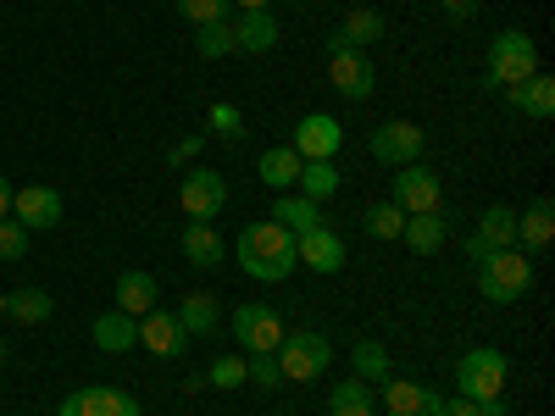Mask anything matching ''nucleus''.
I'll list each match as a JSON object with an SVG mask.
<instances>
[{"label":"nucleus","instance_id":"30","mask_svg":"<svg viewBox=\"0 0 555 416\" xmlns=\"http://www.w3.org/2000/svg\"><path fill=\"white\" fill-rule=\"evenodd\" d=\"M339 183H345V178H339V167H334V161H300L295 190H300L306 200H317V206H322L328 195H339Z\"/></svg>","mask_w":555,"mask_h":416},{"label":"nucleus","instance_id":"6","mask_svg":"<svg viewBox=\"0 0 555 416\" xmlns=\"http://www.w3.org/2000/svg\"><path fill=\"white\" fill-rule=\"evenodd\" d=\"M366 151H373V161H378V167H411V161H423L428 133L416 128V122H405V117H389V122H378V128H373Z\"/></svg>","mask_w":555,"mask_h":416},{"label":"nucleus","instance_id":"24","mask_svg":"<svg viewBox=\"0 0 555 416\" xmlns=\"http://www.w3.org/2000/svg\"><path fill=\"white\" fill-rule=\"evenodd\" d=\"M272 222L289 227V234L300 239V234H311V227H322V206L306 200V195H295V190H284V195L272 200Z\"/></svg>","mask_w":555,"mask_h":416},{"label":"nucleus","instance_id":"7","mask_svg":"<svg viewBox=\"0 0 555 416\" xmlns=\"http://www.w3.org/2000/svg\"><path fill=\"white\" fill-rule=\"evenodd\" d=\"M284 316H278L272 306H256V300H245L240 311H234V344L245 350V355H278V344H284Z\"/></svg>","mask_w":555,"mask_h":416},{"label":"nucleus","instance_id":"18","mask_svg":"<svg viewBox=\"0 0 555 416\" xmlns=\"http://www.w3.org/2000/svg\"><path fill=\"white\" fill-rule=\"evenodd\" d=\"M378 394H384L389 416H439V400H444L416 378H389V384H378Z\"/></svg>","mask_w":555,"mask_h":416},{"label":"nucleus","instance_id":"17","mask_svg":"<svg viewBox=\"0 0 555 416\" xmlns=\"http://www.w3.org/2000/svg\"><path fill=\"white\" fill-rule=\"evenodd\" d=\"M500 95H505V106H512L517 117H528V122H550L555 117V78L550 73H533V78H522L512 89H500Z\"/></svg>","mask_w":555,"mask_h":416},{"label":"nucleus","instance_id":"1","mask_svg":"<svg viewBox=\"0 0 555 416\" xmlns=\"http://www.w3.org/2000/svg\"><path fill=\"white\" fill-rule=\"evenodd\" d=\"M234 256H240V272L256 277V284H284V277L300 266L295 234H289V227H278L272 217L245 227V234L234 239Z\"/></svg>","mask_w":555,"mask_h":416},{"label":"nucleus","instance_id":"20","mask_svg":"<svg viewBox=\"0 0 555 416\" xmlns=\"http://www.w3.org/2000/svg\"><path fill=\"white\" fill-rule=\"evenodd\" d=\"M278 39H284V28H278L272 12H240V23H234V51L267 56V51H278Z\"/></svg>","mask_w":555,"mask_h":416},{"label":"nucleus","instance_id":"33","mask_svg":"<svg viewBox=\"0 0 555 416\" xmlns=\"http://www.w3.org/2000/svg\"><path fill=\"white\" fill-rule=\"evenodd\" d=\"M195 56L201 62H222V56H234V23H206V28H195Z\"/></svg>","mask_w":555,"mask_h":416},{"label":"nucleus","instance_id":"44","mask_svg":"<svg viewBox=\"0 0 555 416\" xmlns=\"http://www.w3.org/2000/svg\"><path fill=\"white\" fill-rule=\"evenodd\" d=\"M0 217H12V183H7V172H0Z\"/></svg>","mask_w":555,"mask_h":416},{"label":"nucleus","instance_id":"15","mask_svg":"<svg viewBox=\"0 0 555 416\" xmlns=\"http://www.w3.org/2000/svg\"><path fill=\"white\" fill-rule=\"evenodd\" d=\"M139 344L145 350H156L162 361H178L183 350H190V334H183V322H178V311H145L139 316Z\"/></svg>","mask_w":555,"mask_h":416},{"label":"nucleus","instance_id":"28","mask_svg":"<svg viewBox=\"0 0 555 416\" xmlns=\"http://www.w3.org/2000/svg\"><path fill=\"white\" fill-rule=\"evenodd\" d=\"M256 178L267 183V190H295V178H300V156L289 151V145H272V151H261L256 156Z\"/></svg>","mask_w":555,"mask_h":416},{"label":"nucleus","instance_id":"22","mask_svg":"<svg viewBox=\"0 0 555 416\" xmlns=\"http://www.w3.org/2000/svg\"><path fill=\"white\" fill-rule=\"evenodd\" d=\"M400 239L411 245V256H439L450 239V222H444V211H411Z\"/></svg>","mask_w":555,"mask_h":416},{"label":"nucleus","instance_id":"45","mask_svg":"<svg viewBox=\"0 0 555 416\" xmlns=\"http://www.w3.org/2000/svg\"><path fill=\"white\" fill-rule=\"evenodd\" d=\"M56 416H83V405H78V394H67V400L56 405Z\"/></svg>","mask_w":555,"mask_h":416},{"label":"nucleus","instance_id":"48","mask_svg":"<svg viewBox=\"0 0 555 416\" xmlns=\"http://www.w3.org/2000/svg\"><path fill=\"white\" fill-rule=\"evenodd\" d=\"M0 316H7V295H0Z\"/></svg>","mask_w":555,"mask_h":416},{"label":"nucleus","instance_id":"12","mask_svg":"<svg viewBox=\"0 0 555 416\" xmlns=\"http://www.w3.org/2000/svg\"><path fill=\"white\" fill-rule=\"evenodd\" d=\"M62 195L44 190V183H28V190H12V222H23L28 234H51V227L62 222Z\"/></svg>","mask_w":555,"mask_h":416},{"label":"nucleus","instance_id":"26","mask_svg":"<svg viewBox=\"0 0 555 416\" xmlns=\"http://www.w3.org/2000/svg\"><path fill=\"white\" fill-rule=\"evenodd\" d=\"M328 416H378V389L350 373L339 389H328Z\"/></svg>","mask_w":555,"mask_h":416},{"label":"nucleus","instance_id":"34","mask_svg":"<svg viewBox=\"0 0 555 416\" xmlns=\"http://www.w3.org/2000/svg\"><path fill=\"white\" fill-rule=\"evenodd\" d=\"M366 234H373V239H400L405 234V211L395 206V200H378V206H366Z\"/></svg>","mask_w":555,"mask_h":416},{"label":"nucleus","instance_id":"25","mask_svg":"<svg viewBox=\"0 0 555 416\" xmlns=\"http://www.w3.org/2000/svg\"><path fill=\"white\" fill-rule=\"evenodd\" d=\"M73 394H78L83 416H145L133 394H122V389H112V384H89V389H73Z\"/></svg>","mask_w":555,"mask_h":416},{"label":"nucleus","instance_id":"14","mask_svg":"<svg viewBox=\"0 0 555 416\" xmlns=\"http://www.w3.org/2000/svg\"><path fill=\"white\" fill-rule=\"evenodd\" d=\"M295 256H300V266H306V272H317V277L345 272V239L334 234L328 222L311 227V234H300V239H295Z\"/></svg>","mask_w":555,"mask_h":416},{"label":"nucleus","instance_id":"2","mask_svg":"<svg viewBox=\"0 0 555 416\" xmlns=\"http://www.w3.org/2000/svg\"><path fill=\"white\" fill-rule=\"evenodd\" d=\"M533 73H539V44H533V34L505 28V34L489 39V51H483V89H512V83H522V78H533Z\"/></svg>","mask_w":555,"mask_h":416},{"label":"nucleus","instance_id":"21","mask_svg":"<svg viewBox=\"0 0 555 416\" xmlns=\"http://www.w3.org/2000/svg\"><path fill=\"white\" fill-rule=\"evenodd\" d=\"M89 334H95V344L106 350V355H128V350H139V316H128V311H101L95 316V328H89Z\"/></svg>","mask_w":555,"mask_h":416},{"label":"nucleus","instance_id":"41","mask_svg":"<svg viewBox=\"0 0 555 416\" xmlns=\"http://www.w3.org/2000/svg\"><path fill=\"white\" fill-rule=\"evenodd\" d=\"M439 416H478V400H467V394H450V400H439Z\"/></svg>","mask_w":555,"mask_h":416},{"label":"nucleus","instance_id":"40","mask_svg":"<svg viewBox=\"0 0 555 416\" xmlns=\"http://www.w3.org/2000/svg\"><path fill=\"white\" fill-rule=\"evenodd\" d=\"M201 145H206V133H183L178 145L167 151V167H183V161H195V156H201Z\"/></svg>","mask_w":555,"mask_h":416},{"label":"nucleus","instance_id":"43","mask_svg":"<svg viewBox=\"0 0 555 416\" xmlns=\"http://www.w3.org/2000/svg\"><path fill=\"white\" fill-rule=\"evenodd\" d=\"M478 416H512V405H505V394H494V400H478Z\"/></svg>","mask_w":555,"mask_h":416},{"label":"nucleus","instance_id":"42","mask_svg":"<svg viewBox=\"0 0 555 416\" xmlns=\"http://www.w3.org/2000/svg\"><path fill=\"white\" fill-rule=\"evenodd\" d=\"M439 6H444V17L461 23V17H473V12H478V0H439Z\"/></svg>","mask_w":555,"mask_h":416},{"label":"nucleus","instance_id":"47","mask_svg":"<svg viewBox=\"0 0 555 416\" xmlns=\"http://www.w3.org/2000/svg\"><path fill=\"white\" fill-rule=\"evenodd\" d=\"M0 366H7V339H0Z\"/></svg>","mask_w":555,"mask_h":416},{"label":"nucleus","instance_id":"13","mask_svg":"<svg viewBox=\"0 0 555 416\" xmlns=\"http://www.w3.org/2000/svg\"><path fill=\"white\" fill-rule=\"evenodd\" d=\"M328 78L345 101H373V89H378V67L366 51H334L328 56Z\"/></svg>","mask_w":555,"mask_h":416},{"label":"nucleus","instance_id":"31","mask_svg":"<svg viewBox=\"0 0 555 416\" xmlns=\"http://www.w3.org/2000/svg\"><path fill=\"white\" fill-rule=\"evenodd\" d=\"M178 322H183V334L190 339H211V328H217V300L211 295H183L178 300Z\"/></svg>","mask_w":555,"mask_h":416},{"label":"nucleus","instance_id":"38","mask_svg":"<svg viewBox=\"0 0 555 416\" xmlns=\"http://www.w3.org/2000/svg\"><path fill=\"white\" fill-rule=\"evenodd\" d=\"M211 389H240L245 384V355H217L211 361V373H206Z\"/></svg>","mask_w":555,"mask_h":416},{"label":"nucleus","instance_id":"16","mask_svg":"<svg viewBox=\"0 0 555 416\" xmlns=\"http://www.w3.org/2000/svg\"><path fill=\"white\" fill-rule=\"evenodd\" d=\"M378 39H389L384 12H373V6H356V12H345V23L328 34V56H334V51H366V44H378Z\"/></svg>","mask_w":555,"mask_h":416},{"label":"nucleus","instance_id":"8","mask_svg":"<svg viewBox=\"0 0 555 416\" xmlns=\"http://www.w3.org/2000/svg\"><path fill=\"white\" fill-rule=\"evenodd\" d=\"M178 206L190 222H217V211L228 206V178L217 167H190L183 172V190H178Z\"/></svg>","mask_w":555,"mask_h":416},{"label":"nucleus","instance_id":"39","mask_svg":"<svg viewBox=\"0 0 555 416\" xmlns=\"http://www.w3.org/2000/svg\"><path fill=\"white\" fill-rule=\"evenodd\" d=\"M23 256H28V227L0 217V261H23Z\"/></svg>","mask_w":555,"mask_h":416},{"label":"nucleus","instance_id":"46","mask_svg":"<svg viewBox=\"0 0 555 416\" xmlns=\"http://www.w3.org/2000/svg\"><path fill=\"white\" fill-rule=\"evenodd\" d=\"M234 6H245V12H272V0H234Z\"/></svg>","mask_w":555,"mask_h":416},{"label":"nucleus","instance_id":"11","mask_svg":"<svg viewBox=\"0 0 555 416\" xmlns=\"http://www.w3.org/2000/svg\"><path fill=\"white\" fill-rule=\"evenodd\" d=\"M512 245H517V206H483V217H478V234L467 239L473 266H483L494 250H512Z\"/></svg>","mask_w":555,"mask_h":416},{"label":"nucleus","instance_id":"3","mask_svg":"<svg viewBox=\"0 0 555 416\" xmlns=\"http://www.w3.org/2000/svg\"><path fill=\"white\" fill-rule=\"evenodd\" d=\"M533 289V256L528 250H494L483 266H478V295L489 300V306H512V300H522Z\"/></svg>","mask_w":555,"mask_h":416},{"label":"nucleus","instance_id":"4","mask_svg":"<svg viewBox=\"0 0 555 416\" xmlns=\"http://www.w3.org/2000/svg\"><path fill=\"white\" fill-rule=\"evenodd\" d=\"M505 378H512V361H505V350H494V344H473L455 361V394H467V400L505 394Z\"/></svg>","mask_w":555,"mask_h":416},{"label":"nucleus","instance_id":"9","mask_svg":"<svg viewBox=\"0 0 555 416\" xmlns=\"http://www.w3.org/2000/svg\"><path fill=\"white\" fill-rule=\"evenodd\" d=\"M339 145H345V122L328 117V112L300 117V122H295V139H289V151H295L300 161H334Z\"/></svg>","mask_w":555,"mask_h":416},{"label":"nucleus","instance_id":"35","mask_svg":"<svg viewBox=\"0 0 555 416\" xmlns=\"http://www.w3.org/2000/svg\"><path fill=\"white\" fill-rule=\"evenodd\" d=\"M206 128H211L217 139H228V145H240V139H245V112L228 106V101H217L211 117H206Z\"/></svg>","mask_w":555,"mask_h":416},{"label":"nucleus","instance_id":"23","mask_svg":"<svg viewBox=\"0 0 555 416\" xmlns=\"http://www.w3.org/2000/svg\"><path fill=\"white\" fill-rule=\"evenodd\" d=\"M183 256H190V266H201V272H217L228 261V245H222V234L211 222H190L183 227Z\"/></svg>","mask_w":555,"mask_h":416},{"label":"nucleus","instance_id":"29","mask_svg":"<svg viewBox=\"0 0 555 416\" xmlns=\"http://www.w3.org/2000/svg\"><path fill=\"white\" fill-rule=\"evenodd\" d=\"M350 366H356V378L373 384V389L395 378V373H389V350H384L378 339H356V344H350Z\"/></svg>","mask_w":555,"mask_h":416},{"label":"nucleus","instance_id":"19","mask_svg":"<svg viewBox=\"0 0 555 416\" xmlns=\"http://www.w3.org/2000/svg\"><path fill=\"white\" fill-rule=\"evenodd\" d=\"M550 239H555V206H550V195H539L528 211H517V250L544 256Z\"/></svg>","mask_w":555,"mask_h":416},{"label":"nucleus","instance_id":"32","mask_svg":"<svg viewBox=\"0 0 555 416\" xmlns=\"http://www.w3.org/2000/svg\"><path fill=\"white\" fill-rule=\"evenodd\" d=\"M51 311H56V300L44 295V289H17V295H7V316L12 322H23V328H34V322H51Z\"/></svg>","mask_w":555,"mask_h":416},{"label":"nucleus","instance_id":"36","mask_svg":"<svg viewBox=\"0 0 555 416\" xmlns=\"http://www.w3.org/2000/svg\"><path fill=\"white\" fill-rule=\"evenodd\" d=\"M228 12H234V0H178V17H183V23H195V28L222 23Z\"/></svg>","mask_w":555,"mask_h":416},{"label":"nucleus","instance_id":"5","mask_svg":"<svg viewBox=\"0 0 555 416\" xmlns=\"http://www.w3.org/2000/svg\"><path fill=\"white\" fill-rule=\"evenodd\" d=\"M278 366H284V384H317V378L334 366L328 334H317V328L284 334V344H278Z\"/></svg>","mask_w":555,"mask_h":416},{"label":"nucleus","instance_id":"27","mask_svg":"<svg viewBox=\"0 0 555 416\" xmlns=\"http://www.w3.org/2000/svg\"><path fill=\"white\" fill-rule=\"evenodd\" d=\"M156 300H162V284H156L151 272H122L117 277V311L145 316V311H156Z\"/></svg>","mask_w":555,"mask_h":416},{"label":"nucleus","instance_id":"10","mask_svg":"<svg viewBox=\"0 0 555 416\" xmlns=\"http://www.w3.org/2000/svg\"><path fill=\"white\" fill-rule=\"evenodd\" d=\"M389 200L411 217V211H439V200H444V183H439V172L434 167H423V161H411V167H400L395 172V190H389Z\"/></svg>","mask_w":555,"mask_h":416},{"label":"nucleus","instance_id":"37","mask_svg":"<svg viewBox=\"0 0 555 416\" xmlns=\"http://www.w3.org/2000/svg\"><path fill=\"white\" fill-rule=\"evenodd\" d=\"M245 384H256V389H278V384H284L278 355H245Z\"/></svg>","mask_w":555,"mask_h":416}]
</instances>
